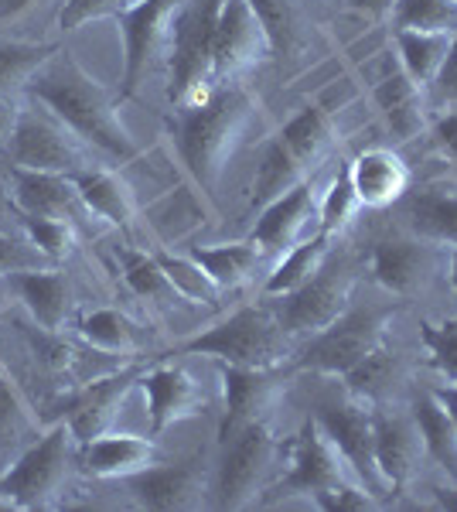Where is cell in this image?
Listing matches in <instances>:
<instances>
[{"label":"cell","mask_w":457,"mask_h":512,"mask_svg":"<svg viewBox=\"0 0 457 512\" xmlns=\"http://www.w3.org/2000/svg\"><path fill=\"white\" fill-rule=\"evenodd\" d=\"M123 260V277H127V284L134 287L140 297H151V301H164V297H178L171 287L168 274L161 270V263H157V256H147V253H134L127 250L120 256Z\"/></svg>","instance_id":"7bdbcfd3"},{"label":"cell","mask_w":457,"mask_h":512,"mask_svg":"<svg viewBox=\"0 0 457 512\" xmlns=\"http://www.w3.org/2000/svg\"><path fill=\"white\" fill-rule=\"evenodd\" d=\"M331 253V236L318 233L311 239H301L294 250H287L280 256V263L273 267V274L267 277V294L270 297H284L290 291H297L301 284H307L318 270L328 263Z\"/></svg>","instance_id":"836d02e7"},{"label":"cell","mask_w":457,"mask_h":512,"mask_svg":"<svg viewBox=\"0 0 457 512\" xmlns=\"http://www.w3.org/2000/svg\"><path fill=\"white\" fill-rule=\"evenodd\" d=\"M140 0H65L62 14H58V28L65 35L72 31L86 28L89 21H99V18H120L123 11L137 7Z\"/></svg>","instance_id":"f6af8a7d"},{"label":"cell","mask_w":457,"mask_h":512,"mask_svg":"<svg viewBox=\"0 0 457 512\" xmlns=\"http://www.w3.org/2000/svg\"><path fill=\"white\" fill-rule=\"evenodd\" d=\"M437 396L440 403H444V410L447 414H451V420L457 424V383H444V386H434V390H430Z\"/></svg>","instance_id":"11a10c76"},{"label":"cell","mask_w":457,"mask_h":512,"mask_svg":"<svg viewBox=\"0 0 457 512\" xmlns=\"http://www.w3.org/2000/svg\"><path fill=\"white\" fill-rule=\"evenodd\" d=\"M342 482H359V478L345 461L342 448L331 441V434L311 417L301 427V437L294 444V461H290L287 478L277 485V495H311L314 499L318 492Z\"/></svg>","instance_id":"4fadbf2b"},{"label":"cell","mask_w":457,"mask_h":512,"mask_svg":"<svg viewBox=\"0 0 457 512\" xmlns=\"http://www.w3.org/2000/svg\"><path fill=\"white\" fill-rule=\"evenodd\" d=\"M314 502L324 509V512H365V509H376L379 499L372 495L365 485L359 482H342V485H331L314 495Z\"/></svg>","instance_id":"7dc6e473"},{"label":"cell","mask_w":457,"mask_h":512,"mask_svg":"<svg viewBox=\"0 0 457 512\" xmlns=\"http://www.w3.org/2000/svg\"><path fill=\"white\" fill-rule=\"evenodd\" d=\"M161 461L154 441L137 434H103L96 441L79 444V468L99 482H127L130 475L147 472Z\"/></svg>","instance_id":"d6986e66"},{"label":"cell","mask_w":457,"mask_h":512,"mask_svg":"<svg viewBox=\"0 0 457 512\" xmlns=\"http://www.w3.org/2000/svg\"><path fill=\"white\" fill-rule=\"evenodd\" d=\"M130 390H134V376H113V379H103V383L89 386V390L72 403L69 420H65L72 437H76V444H86V441H96V437L110 434Z\"/></svg>","instance_id":"603a6c76"},{"label":"cell","mask_w":457,"mask_h":512,"mask_svg":"<svg viewBox=\"0 0 457 512\" xmlns=\"http://www.w3.org/2000/svg\"><path fill=\"white\" fill-rule=\"evenodd\" d=\"M185 355H212L226 366L277 369L290 355V332L267 308H243L205 335L185 342Z\"/></svg>","instance_id":"277c9868"},{"label":"cell","mask_w":457,"mask_h":512,"mask_svg":"<svg viewBox=\"0 0 457 512\" xmlns=\"http://www.w3.org/2000/svg\"><path fill=\"white\" fill-rule=\"evenodd\" d=\"M420 338L430 352V366L437 369L447 383H457V318L451 321H423Z\"/></svg>","instance_id":"ee69618b"},{"label":"cell","mask_w":457,"mask_h":512,"mask_svg":"<svg viewBox=\"0 0 457 512\" xmlns=\"http://www.w3.org/2000/svg\"><path fill=\"white\" fill-rule=\"evenodd\" d=\"M79 335L86 338L93 349L110 352V355H130L140 349L137 325L116 308H99L93 315H86L79 321Z\"/></svg>","instance_id":"d590c367"},{"label":"cell","mask_w":457,"mask_h":512,"mask_svg":"<svg viewBox=\"0 0 457 512\" xmlns=\"http://www.w3.org/2000/svg\"><path fill=\"white\" fill-rule=\"evenodd\" d=\"M191 256L202 263L205 274H209L222 291H232V287L246 284V280L256 274V267H260V260H263V250L249 239V243L195 246Z\"/></svg>","instance_id":"e575fe53"},{"label":"cell","mask_w":457,"mask_h":512,"mask_svg":"<svg viewBox=\"0 0 457 512\" xmlns=\"http://www.w3.org/2000/svg\"><path fill=\"white\" fill-rule=\"evenodd\" d=\"M451 41H454V35L396 28V52H400V65L420 89H427L437 82L440 65H444L447 52H451Z\"/></svg>","instance_id":"d6a6232c"},{"label":"cell","mask_w":457,"mask_h":512,"mask_svg":"<svg viewBox=\"0 0 457 512\" xmlns=\"http://www.w3.org/2000/svg\"><path fill=\"white\" fill-rule=\"evenodd\" d=\"M249 7H253L256 18L263 24V31H267L273 55L290 52L297 35H301V21H297L290 0H249Z\"/></svg>","instance_id":"b9f144b4"},{"label":"cell","mask_w":457,"mask_h":512,"mask_svg":"<svg viewBox=\"0 0 457 512\" xmlns=\"http://www.w3.org/2000/svg\"><path fill=\"white\" fill-rule=\"evenodd\" d=\"M393 11L403 31L457 35V0H400Z\"/></svg>","instance_id":"ab89813d"},{"label":"cell","mask_w":457,"mask_h":512,"mask_svg":"<svg viewBox=\"0 0 457 512\" xmlns=\"http://www.w3.org/2000/svg\"><path fill=\"white\" fill-rule=\"evenodd\" d=\"M311 175L294 154L287 151V144L280 137H273L260 154V164H256V178H253V209H263L273 198H280L290 192L294 185Z\"/></svg>","instance_id":"1f68e13d"},{"label":"cell","mask_w":457,"mask_h":512,"mask_svg":"<svg viewBox=\"0 0 457 512\" xmlns=\"http://www.w3.org/2000/svg\"><path fill=\"white\" fill-rule=\"evenodd\" d=\"M372 427H376L379 472L389 482V489L403 492L417 478L423 454H427L417 417H413V410L382 403V407H372Z\"/></svg>","instance_id":"5bb4252c"},{"label":"cell","mask_w":457,"mask_h":512,"mask_svg":"<svg viewBox=\"0 0 457 512\" xmlns=\"http://www.w3.org/2000/svg\"><path fill=\"white\" fill-rule=\"evenodd\" d=\"M38 0H0V21H14L21 14H28Z\"/></svg>","instance_id":"db71d44e"},{"label":"cell","mask_w":457,"mask_h":512,"mask_svg":"<svg viewBox=\"0 0 457 512\" xmlns=\"http://www.w3.org/2000/svg\"><path fill=\"white\" fill-rule=\"evenodd\" d=\"M362 202H359V192H355L352 185V171L338 168L335 181L328 185V192L321 195L318 202V222H321V233L335 236V233H345L348 226H352V219L359 216Z\"/></svg>","instance_id":"f35d334b"},{"label":"cell","mask_w":457,"mask_h":512,"mask_svg":"<svg viewBox=\"0 0 457 512\" xmlns=\"http://www.w3.org/2000/svg\"><path fill=\"white\" fill-rule=\"evenodd\" d=\"M434 89H437L440 103L457 106V35L451 41V52H447L444 65H440V76L434 82Z\"/></svg>","instance_id":"c3c4849f"},{"label":"cell","mask_w":457,"mask_h":512,"mask_svg":"<svg viewBox=\"0 0 457 512\" xmlns=\"http://www.w3.org/2000/svg\"><path fill=\"white\" fill-rule=\"evenodd\" d=\"M18 117H21V110L14 106V99L0 96V151H7V144H11Z\"/></svg>","instance_id":"f907efd6"},{"label":"cell","mask_w":457,"mask_h":512,"mask_svg":"<svg viewBox=\"0 0 457 512\" xmlns=\"http://www.w3.org/2000/svg\"><path fill=\"white\" fill-rule=\"evenodd\" d=\"M140 386L147 393V417H151L154 434H164L181 420L205 414L209 407L202 383L181 366H157L147 376H140Z\"/></svg>","instance_id":"e0dca14e"},{"label":"cell","mask_w":457,"mask_h":512,"mask_svg":"<svg viewBox=\"0 0 457 512\" xmlns=\"http://www.w3.org/2000/svg\"><path fill=\"white\" fill-rule=\"evenodd\" d=\"M14 226H21V212H18V205H14L11 192L0 185V236L14 233Z\"/></svg>","instance_id":"816d5d0a"},{"label":"cell","mask_w":457,"mask_h":512,"mask_svg":"<svg viewBox=\"0 0 457 512\" xmlns=\"http://www.w3.org/2000/svg\"><path fill=\"white\" fill-rule=\"evenodd\" d=\"M413 417L420 424L423 444H427V454L437 461V468L444 472L451 482L457 485V424L451 414L444 410V403L437 400L434 393H420L413 400Z\"/></svg>","instance_id":"83f0119b"},{"label":"cell","mask_w":457,"mask_h":512,"mask_svg":"<svg viewBox=\"0 0 457 512\" xmlns=\"http://www.w3.org/2000/svg\"><path fill=\"white\" fill-rule=\"evenodd\" d=\"M451 280H454V291H457V246L451 250Z\"/></svg>","instance_id":"9f6ffc18"},{"label":"cell","mask_w":457,"mask_h":512,"mask_svg":"<svg viewBox=\"0 0 457 512\" xmlns=\"http://www.w3.org/2000/svg\"><path fill=\"white\" fill-rule=\"evenodd\" d=\"M89 151L93 147L82 144L45 106L41 110H21L14 137L7 144V158H11L14 168L52 171V175H76L82 168H93L96 161L89 158Z\"/></svg>","instance_id":"9c48e42d"},{"label":"cell","mask_w":457,"mask_h":512,"mask_svg":"<svg viewBox=\"0 0 457 512\" xmlns=\"http://www.w3.org/2000/svg\"><path fill=\"white\" fill-rule=\"evenodd\" d=\"M28 93L93 151L113 161L137 158V144L130 137L127 123L120 120L116 99L76 59L55 52L38 69V76L28 82Z\"/></svg>","instance_id":"6da1fadb"},{"label":"cell","mask_w":457,"mask_h":512,"mask_svg":"<svg viewBox=\"0 0 457 512\" xmlns=\"http://www.w3.org/2000/svg\"><path fill=\"white\" fill-rule=\"evenodd\" d=\"M348 171H352V185L365 209H386V205L400 202L406 188H410V168L403 164L400 154L386 151V147L362 151L348 164Z\"/></svg>","instance_id":"7402d4cb"},{"label":"cell","mask_w":457,"mask_h":512,"mask_svg":"<svg viewBox=\"0 0 457 512\" xmlns=\"http://www.w3.org/2000/svg\"><path fill=\"white\" fill-rule=\"evenodd\" d=\"M72 454H76V437L69 424L52 427L7 472H0V499L18 509H52L69 482Z\"/></svg>","instance_id":"5b68a950"},{"label":"cell","mask_w":457,"mask_h":512,"mask_svg":"<svg viewBox=\"0 0 457 512\" xmlns=\"http://www.w3.org/2000/svg\"><path fill=\"white\" fill-rule=\"evenodd\" d=\"M352 287H355V277L348 274V267H342V263L328 267V263H324L307 284L284 294V304H280V311H277L280 325L287 328L290 338L321 335L324 328H331L348 311V304H352Z\"/></svg>","instance_id":"8fae6325"},{"label":"cell","mask_w":457,"mask_h":512,"mask_svg":"<svg viewBox=\"0 0 457 512\" xmlns=\"http://www.w3.org/2000/svg\"><path fill=\"white\" fill-rule=\"evenodd\" d=\"M11 198L21 216H48V219H65V222H79V216H89L76 185H72V178L52 175V171L14 168Z\"/></svg>","instance_id":"ffe728a7"},{"label":"cell","mask_w":457,"mask_h":512,"mask_svg":"<svg viewBox=\"0 0 457 512\" xmlns=\"http://www.w3.org/2000/svg\"><path fill=\"white\" fill-rule=\"evenodd\" d=\"M314 216H318V188H314V181L304 178L301 185H294L290 192L273 198L270 205H263L253 222V243L263 253L284 256L301 243L307 222Z\"/></svg>","instance_id":"ac0fdd59"},{"label":"cell","mask_w":457,"mask_h":512,"mask_svg":"<svg viewBox=\"0 0 457 512\" xmlns=\"http://www.w3.org/2000/svg\"><path fill=\"white\" fill-rule=\"evenodd\" d=\"M267 55H273L270 38L263 31L260 18H256V11L249 7V0H222L219 24H215V62H212L215 89L246 76Z\"/></svg>","instance_id":"7c38bea8"},{"label":"cell","mask_w":457,"mask_h":512,"mask_svg":"<svg viewBox=\"0 0 457 512\" xmlns=\"http://www.w3.org/2000/svg\"><path fill=\"white\" fill-rule=\"evenodd\" d=\"M11 287H14V294L21 297L24 308H28V315L35 318L45 332L65 328L69 311H72V287L62 270H55V267L24 270V274L11 277Z\"/></svg>","instance_id":"cb8c5ba5"},{"label":"cell","mask_w":457,"mask_h":512,"mask_svg":"<svg viewBox=\"0 0 457 512\" xmlns=\"http://www.w3.org/2000/svg\"><path fill=\"white\" fill-rule=\"evenodd\" d=\"M130 499L140 509L151 512H174V509H198L205 499V475L198 461H181V465H161L157 461L147 472L127 478Z\"/></svg>","instance_id":"2e32d148"},{"label":"cell","mask_w":457,"mask_h":512,"mask_svg":"<svg viewBox=\"0 0 457 512\" xmlns=\"http://www.w3.org/2000/svg\"><path fill=\"white\" fill-rule=\"evenodd\" d=\"M256 117H260V103L243 86H219L202 106L185 110L174 130V147L185 171L205 195L219 188L226 164L246 144Z\"/></svg>","instance_id":"7a4b0ae2"},{"label":"cell","mask_w":457,"mask_h":512,"mask_svg":"<svg viewBox=\"0 0 457 512\" xmlns=\"http://www.w3.org/2000/svg\"><path fill=\"white\" fill-rule=\"evenodd\" d=\"M396 321V311L389 308H365L345 311L331 328L314 335L304 345L297 366L321 376H345L352 366H359L365 355H372L379 345H386V335Z\"/></svg>","instance_id":"ba28073f"},{"label":"cell","mask_w":457,"mask_h":512,"mask_svg":"<svg viewBox=\"0 0 457 512\" xmlns=\"http://www.w3.org/2000/svg\"><path fill=\"white\" fill-rule=\"evenodd\" d=\"M287 144V151L304 164L307 171L314 164L328 158L331 144H335V120L324 106H304L294 120L284 123V130L277 134Z\"/></svg>","instance_id":"f546056e"},{"label":"cell","mask_w":457,"mask_h":512,"mask_svg":"<svg viewBox=\"0 0 457 512\" xmlns=\"http://www.w3.org/2000/svg\"><path fill=\"white\" fill-rule=\"evenodd\" d=\"M437 267L434 246L427 239H386L372 253V274L386 291L393 294H417L427 287L430 274Z\"/></svg>","instance_id":"44dd1931"},{"label":"cell","mask_w":457,"mask_h":512,"mask_svg":"<svg viewBox=\"0 0 457 512\" xmlns=\"http://www.w3.org/2000/svg\"><path fill=\"white\" fill-rule=\"evenodd\" d=\"M314 420L331 434V441L342 448L345 461L352 465L355 478L369 489L376 499L382 502L389 492V482L379 472L376 461V427H372V407L362 400H355L352 393L345 390V396H328V400L318 403L314 410Z\"/></svg>","instance_id":"30bf717a"},{"label":"cell","mask_w":457,"mask_h":512,"mask_svg":"<svg viewBox=\"0 0 457 512\" xmlns=\"http://www.w3.org/2000/svg\"><path fill=\"white\" fill-rule=\"evenodd\" d=\"M58 52L55 45H31V41H0V96L11 99L18 89L38 76V69Z\"/></svg>","instance_id":"8d00e7d4"},{"label":"cell","mask_w":457,"mask_h":512,"mask_svg":"<svg viewBox=\"0 0 457 512\" xmlns=\"http://www.w3.org/2000/svg\"><path fill=\"white\" fill-rule=\"evenodd\" d=\"M222 390H226V414H222L219 424V441L229 444L239 431L263 424L270 417L287 383L273 369L226 366L222 369Z\"/></svg>","instance_id":"9a60e30c"},{"label":"cell","mask_w":457,"mask_h":512,"mask_svg":"<svg viewBox=\"0 0 457 512\" xmlns=\"http://www.w3.org/2000/svg\"><path fill=\"white\" fill-rule=\"evenodd\" d=\"M185 7V0H140L137 7L123 11L120 35H123V79L120 99L137 96L147 76L171 59L174 45V24Z\"/></svg>","instance_id":"52a82bcc"},{"label":"cell","mask_w":457,"mask_h":512,"mask_svg":"<svg viewBox=\"0 0 457 512\" xmlns=\"http://www.w3.org/2000/svg\"><path fill=\"white\" fill-rule=\"evenodd\" d=\"M38 441V424L24 396L7 376H0V472L14 465Z\"/></svg>","instance_id":"4dcf8cb0"},{"label":"cell","mask_w":457,"mask_h":512,"mask_svg":"<svg viewBox=\"0 0 457 512\" xmlns=\"http://www.w3.org/2000/svg\"><path fill=\"white\" fill-rule=\"evenodd\" d=\"M396 4H400V0H352L355 11L369 14V18H386Z\"/></svg>","instance_id":"f5cc1de1"},{"label":"cell","mask_w":457,"mask_h":512,"mask_svg":"<svg viewBox=\"0 0 457 512\" xmlns=\"http://www.w3.org/2000/svg\"><path fill=\"white\" fill-rule=\"evenodd\" d=\"M69 178H72V185H76L89 216L110 222V226H127V222L137 216L134 188L116 175V171L93 164V168H82Z\"/></svg>","instance_id":"484cf974"},{"label":"cell","mask_w":457,"mask_h":512,"mask_svg":"<svg viewBox=\"0 0 457 512\" xmlns=\"http://www.w3.org/2000/svg\"><path fill=\"white\" fill-rule=\"evenodd\" d=\"M222 0H185L174 24L171 45V103L181 110H195L215 93V24H219Z\"/></svg>","instance_id":"3957f363"},{"label":"cell","mask_w":457,"mask_h":512,"mask_svg":"<svg viewBox=\"0 0 457 512\" xmlns=\"http://www.w3.org/2000/svg\"><path fill=\"white\" fill-rule=\"evenodd\" d=\"M45 267H55V263H48V256L28 236L24 239L18 233L0 236V277H14L24 274V270H45Z\"/></svg>","instance_id":"bcb514c9"},{"label":"cell","mask_w":457,"mask_h":512,"mask_svg":"<svg viewBox=\"0 0 457 512\" xmlns=\"http://www.w3.org/2000/svg\"><path fill=\"white\" fill-rule=\"evenodd\" d=\"M21 233L48 256V263H62L76 250V222L48 219V216H21Z\"/></svg>","instance_id":"60d3db41"},{"label":"cell","mask_w":457,"mask_h":512,"mask_svg":"<svg viewBox=\"0 0 457 512\" xmlns=\"http://www.w3.org/2000/svg\"><path fill=\"white\" fill-rule=\"evenodd\" d=\"M434 140H437V147L447 154V158L457 161V106H451V110H447L444 117L437 120Z\"/></svg>","instance_id":"681fc988"},{"label":"cell","mask_w":457,"mask_h":512,"mask_svg":"<svg viewBox=\"0 0 457 512\" xmlns=\"http://www.w3.org/2000/svg\"><path fill=\"white\" fill-rule=\"evenodd\" d=\"M403 373H406V362L400 352H393L389 345H379L372 355H365L359 366H352L345 379V390L355 396V400L369 403V407H382L389 403L396 386L403 383Z\"/></svg>","instance_id":"4316f807"},{"label":"cell","mask_w":457,"mask_h":512,"mask_svg":"<svg viewBox=\"0 0 457 512\" xmlns=\"http://www.w3.org/2000/svg\"><path fill=\"white\" fill-rule=\"evenodd\" d=\"M376 103L386 117V127L396 140H413L427 127V110H423V89L406 76L403 65H389L376 82Z\"/></svg>","instance_id":"d4e9b609"},{"label":"cell","mask_w":457,"mask_h":512,"mask_svg":"<svg viewBox=\"0 0 457 512\" xmlns=\"http://www.w3.org/2000/svg\"><path fill=\"white\" fill-rule=\"evenodd\" d=\"M277 458H280V441L273 437L267 420L239 431L226 444L219 472H215V485H212L215 506L249 509L253 502H260V495L270 489L273 475H277Z\"/></svg>","instance_id":"8992f818"},{"label":"cell","mask_w":457,"mask_h":512,"mask_svg":"<svg viewBox=\"0 0 457 512\" xmlns=\"http://www.w3.org/2000/svg\"><path fill=\"white\" fill-rule=\"evenodd\" d=\"M403 212L420 239L457 246V192H410Z\"/></svg>","instance_id":"f1b7e54d"},{"label":"cell","mask_w":457,"mask_h":512,"mask_svg":"<svg viewBox=\"0 0 457 512\" xmlns=\"http://www.w3.org/2000/svg\"><path fill=\"white\" fill-rule=\"evenodd\" d=\"M157 263L168 274L174 294L185 297L191 304H215L222 294V287L205 274V267L195 256H174V253H157Z\"/></svg>","instance_id":"74e56055"}]
</instances>
